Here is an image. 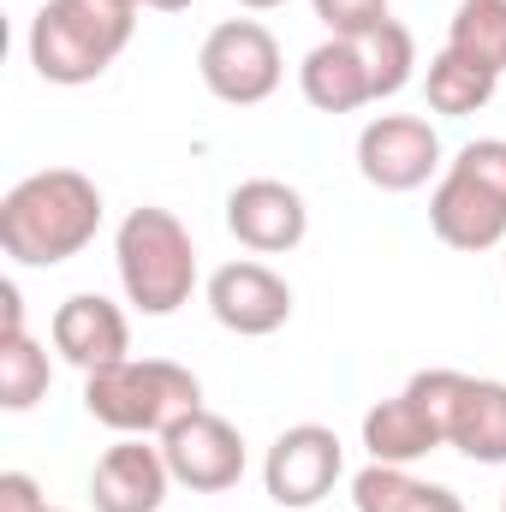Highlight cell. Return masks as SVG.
Instances as JSON below:
<instances>
[{
  "mask_svg": "<svg viewBox=\"0 0 506 512\" xmlns=\"http://www.w3.org/2000/svg\"><path fill=\"white\" fill-rule=\"evenodd\" d=\"M102 227V191L78 167H42L0 197V251L24 268L72 262Z\"/></svg>",
  "mask_w": 506,
  "mask_h": 512,
  "instance_id": "1",
  "label": "cell"
},
{
  "mask_svg": "<svg viewBox=\"0 0 506 512\" xmlns=\"http://www.w3.org/2000/svg\"><path fill=\"white\" fill-rule=\"evenodd\" d=\"M137 6L131 0H48L30 18V66L42 84L78 90L96 84L131 48Z\"/></svg>",
  "mask_w": 506,
  "mask_h": 512,
  "instance_id": "2",
  "label": "cell"
},
{
  "mask_svg": "<svg viewBox=\"0 0 506 512\" xmlns=\"http://www.w3.org/2000/svg\"><path fill=\"white\" fill-rule=\"evenodd\" d=\"M84 411L114 435H167L179 417L203 411V382L173 358H120L84 376Z\"/></svg>",
  "mask_w": 506,
  "mask_h": 512,
  "instance_id": "3",
  "label": "cell"
},
{
  "mask_svg": "<svg viewBox=\"0 0 506 512\" xmlns=\"http://www.w3.org/2000/svg\"><path fill=\"white\" fill-rule=\"evenodd\" d=\"M114 268L126 286V304H137L143 316H173L179 304H191L197 286V245L185 233V221L173 209H131L114 233Z\"/></svg>",
  "mask_w": 506,
  "mask_h": 512,
  "instance_id": "4",
  "label": "cell"
},
{
  "mask_svg": "<svg viewBox=\"0 0 506 512\" xmlns=\"http://www.w3.org/2000/svg\"><path fill=\"white\" fill-rule=\"evenodd\" d=\"M405 387L429 405L447 447H459L471 465H506V382L465 370H417Z\"/></svg>",
  "mask_w": 506,
  "mask_h": 512,
  "instance_id": "5",
  "label": "cell"
},
{
  "mask_svg": "<svg viewBox=\"0 0 506 512\" xmlns=\"http://www.w3.org/2000/svg\"><path fill=\"white\" fill-rule=\"evenodd\" d=\"M197 72H203V84H209L215 102H227V108H256V102H268V96L280 90L286 60H280V42H274L268 24H256V18H227V24H215V30L203 36Z\"/></svg>",
  "mask_w": 506,
  "mask_h": 512,
  "instance_id": "6",
  "label": "cell"
},
{
  "mask_svg": "<svg viewBox=\"0 0 506 512\" xmlns=\"http://www.w3.org/2000/svg\"><path fill=\"white\" fill-rule=\"evenodd\" d=\"M340 471H346L340 435L328 423H292V429L274 435V447L262 459V489H268L274 507L304 512V507H316V501L334 495Z\"/></svg>",
  "mask_w": 506,
  "mask_h": 512,
  "instance_id": "7",
  "label": "cell"
},
{
  "mask_svg": "<svg viewBox=\"0 0 506 512\" xmlns=\"http://www.w3.org/2000/svg\"><path fill=\"white\" fill-rule=\"evenodd\" d=\"M161 453H167L173 483H185L191 495H221V489H233L245 477V435L215 411L179 417L161 435Z\"/></svg>",
  "mask_w": 506,
  "mask_h": 512,
  "instance_id": "8",
  "label": "cell"
},
{
  "mask_svg": "<svg viewBox=\"0 0 506 512\" xmlns=\"http://www.w3.org/2000/svg\"><path fill=\"white\" fill-rule=\"evenodd\" d=\"M435 167H441V137L417 114H376L358 131V173L376 191H393V197L417 191V185H429Z\"/></svg>",
  "mask_w": 506,
  "mask_h": 512,
  "instance_id": "9",
  "label": "cell"
},
{
  "mask_svg": "<svg viewBox=\"0 0 506 512\" xmlns=\"http://www.w3.org/2000/svg\"><path fill=\"white\" fill-rule=\"evenodd\" d=\"M209 310L227 334L262 340L292 322V286L268 262H227L209 274Z\"/></svg>",
  "mask_w": 506,
  "mask_h": 512,
  "instance_id": "10",
  "label": "cell"
},
{
  "mask_svg": "<svg viewBox=\"0 0 506 512\" xmlns=\"http://www.w3.org/2000/svg\"><path fill=\"white\" fill-rule=\"evenodd\" d=\"M429 227L453 251H495V245H506V197L495 185H483L477 173L447 161V173L429 197Z\"/></svg>",
  "mask_w": 506,
  "mask_h": 512,
  "instance_id": "11",
  "label": "cell"
},
{
  "mask_svg": "<svg viewBox=\"0 0 506 512\" xmlns=\"http://www.w3.org/2000/svg\"><path fill=\"white\" fill-rule=\"evenodd\" d=\"M227 233L256 256L298 251L310 233V209L286 179H245L227 197Z\"/></svg>",
  "mask_w": 506,
  "mask_h": 512,
  "instance_id": "12",
  "label": "cell"
},
{
  "mask_svg": "<svg viewBox=\"0 0 506 512\" xmlns=\"http://www.w3.org/2000/svg\"><path fill=\"white\" fill-rule=\"evenodd\" d=\"M167 489H173V471H167V453L149 447V435H120L90 471L96 512H161Z\"/></svg>",
  "mask_w": 506,
  "mask_h": 512,
  "instance_id": "13",
  "label": "cell"
},
{
  "mask_svg": "<svg viewBox=\"0 0 506 512\" xmlns=\"http://www.w3.org/2000/svg\"><path fill=\"white\" fill-rule=\"evenodd\" d=\"M48 334H54V352L72 364V370H108V364H120L131 358V322L120 304H108L102 292H72L60 310H54V322H48Z\"/></svg>",
  "mask_w": 506,
  "mask_h": 512,
  "instance_id": "14",
  "label": "cell"
},
{
  "mask_svg": "<svg viewBox=\"0 0 506 512\" xmlns=\"http://www.w3.org/2000/svg\"><path fill=\"white\" fill-rule=\"evenodd\" d=\"M298 90L316 114H358L376 102V84H370V60L358 48V36H328L304 54L298 66Z\"/></svg>",
  "mask_w": 506,
  "mask_h": 512,
  "instance_id": "15",
  "label": "cell"
},
{
  "mask_svg": "<svg viewBox=\"0 0 506 512\" xmlns=\"http://www.w3.org/2000/svg\"><path fill=\"white\" fill-rule=\"evenodd\" d=\"M364 447H370L376 465H417V459H429L435 447H447V435H441V423L429 417V405H423L411 387H399L393 399H381V405L364 411Z\"/></svg>",
  "mask_w": 506,
  "mask_h": 512,
  "instance_id": "16",
  "label": "cell"
},
{
  "mask_svg": "<svg viewBox=\"0 0 506 512\" xmlns=\"http://www.w3.org/2000/svg\"><path fill=\"white\" fill-rule=\"evenodd\" d=\"M352 501H358V512H465L453 489L423 483L405 465H376V459L352 477Z\"/></svg>",
  "mask_w": 506,
  "mask_h": 512,
  "instance_id": "17",
  "label": "cell"
},
{
  "mask_svg": "<svg viewBox=\"0 0 506 512\" xmlns=\"http://www.w3.org/2000/svg\"><path fill=\"white\" fill-rule=\"evenodd\" d=\"M495 72H483V66H471L465 54H453V48H441L435 60H429V78H423V90H429V108L435 114H447V120H465V114H483L489 102H495Z\"/></svg>",
  "mask_w": 506,
  "mask_h": 512,
  "instance_id": "18",
  "label": "cell"
},
{
  "mask_svg": "<svg viewBox=\"0 0 506 512\" xmlns=\"http://www.w3.org/2000/svg\"><path fill=\"white\" fill-rule=\"evenodd\" d=\"M447 48L501 78L506 72V0H459L453 30H447Z\"/></svg>",
  "mask_w": 506,
  "mask_h": 512,
  "instance_id": "19",
  "label": "cell"
},
{
  "mask_svg": "<svg viewBox=\"0 0 506 512\" xmlns=\"http://www.w3.org/2000/svg\"><path fill=\"white\" fill-rule=\"evenodd\" d=\"M358 48H364V60H370V84H376V102H381V96H399V90L411 84V66H417V42H411V30H405L399 18H381V24H370V30L358 36Z\"/></svg>",
  "mask_w": 506,
  "mask_h": 512,
  "instance_id": "20",
  "label": "cell"
},
{
  "mask_svg": "<svg viewBox=\"0 0 506 512\" xmlns=\"http://www.w3.org/2000/svg\"><path fill=\"white\" fill-rule=\"evenodd\" d=\"M48 352L30 334H6L0 340V411H30L48 393Z\"/></svg>",
  "mask_w": 506,
  "mask_h": 512,
  "instance_id": "21",
  "label": "cell"
},
{
  "mask_svg": "<svg viewBox=\"0 0 506 512\" xmlns=\"http://www.w3.org/2000/svg\"><path fill=\"white\" fill-rule=\"evenodd\" d=\"M310 6L328 24V36H364L370 24L387 18V0H310Z\"/></svg>",
  "mask_w": 506,
  "mask_h": 512,
  "instance_id": "22",
  "label": "cell"
},
{
  "mask_svg": "<svg viewBox=\"0 0 506 512\" xmlns=\"http://www.w3.org/2000/svg\"><path fill=\"white\" fill-rule=\"evenodd\" d=\"M453 167L477 173L483 185H495V191L506 197V137H477V143H465V149L453 155Z\"/></svg>",
  "mask_w": 506,
  "mask_h": 512,
  "instance_id": "23",
  "label": "cell"
},
{
  "mask_svg": "<svg viewBox=\"0 0 506 512\" xmlns=\"http://www.w3.org/2000/svg\"><path fill=\"white\" fill-rule=\"evenodd\" d=\"M0 512H48L42 489H36V477L6 471V477H0Z\"/></svg>",
  "mask_w": 506,
  "mask_h": 512,
  "instance_id": "24",
  "label": "cell"
},
{
  "mask_svg": "<svg viewBox=\"0 0 506 512\" xmlns=\"http://www.w3.org/2000/svg\"><path fill=\"white\" fill-rule=\"evenodd\" d=\"M6 334H24V298H18L12 280H0V340Z\"/></svg>",
  "mask_w": 506,
  "mask_h": 512,
  "instance_id": "25",
  "label": "cell"
},
{
  "mask_svg": "<svg viewBox=\"0 0 506 512\" xmlns=\"http://www.w3.org/2000/svg\"><path fill=\"white\" fill-rule=\"evenodd\" d=\"M131 6H137V12H143V6H149V12H185L191 0H131Z\"/></svg>",
  "mask_w": 506,
  "mask_h": 512,
  "instance_id": "26",
  "label": "cell"
},
{
  "mask_svg": "<svg viewBox=\"0 0 506 512\" xmlns=\"http://www.w3.org/2000/svg\"><path fill=\"white\" fill-rule=\"evenodd\" d=\"M239 6H251V12H274V6H286V0H239Z\"/></svg>",
  "mask_w": 506,
  "mask_h": 512,
  "instance_id": "27",
  "label": "cell"
},
{
  "mask_svg": "<svg viewBox=\"0 0 506 512\" xmlns=\"http://www.w3.org/2000/svg\"><path fill=\"white\" fill-rule=\"evenodd\" d=\"M501 512H506V489H501Z\"/></svg>",
  "mask_w": 506,
  "mask_h": 512,
  "instance_id": "28",
  "label": "cell"
},
{
  "mask_svg": "<svg viewBox=\"0 0 506 512\" xmlns=\"http://www.w3.org/2000/svg\"><path fill=\"white\" fill-rule=\"evenodd\" d=\"M48 512H66V507H48Z\"/></svg>",
  "mask_w": 506,
  "mask_h": 512,
  "instance_id": "29",
  "label": "cell"
},
{
  "mask_svg": "<svg viewBox=\"0 0 506 512\" xmlns=\"http://www.w3.org/2000/svg\"><path fill=\"white\" fill-rule=\"evenodd\" d=\"M501 274H506V256H501Z\"/></svg>",
  "mask_w": 506,
  "mask_h": 512,
  "instance_id": "30",
  "label": "cell"
}]
</instances>
